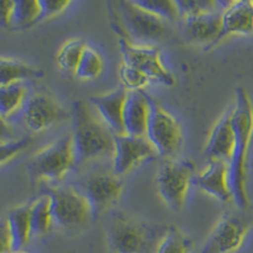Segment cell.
<instances>
[{
  "instance_id": "6da1fadb",
  "label": "cell",
  "mask_w": 253,
  "mask_h": 253,
  "mask_svg": "<svg viewBox=\"0 0 253 253\" xmlns=\"http://www.w3.org/2000/svg\"><path fill=\"white\" fill-rule=\"evenodd\" d=\"M234 129L233 153L228 162L232 199L241 210L247 209V160L253 137V104L245 87H238L232 108Z\"/></svg>"
},
{
  "instance_id": "7a4b0ae2",
  "label": "cell",
  "mask_w": 253,
  "mask_h": 253,
  "mask_svg": "<svg viewBox=\"0 0 253 253\" xmlns=\"http://www.w3.org/2000/svg\"><path fill=\"white\" fill-rule=\"evenodd\" d=\"M71 137L78 164L113 157L115 135L86 101L78 100L72 107Z\"/></svg>"
},
{
  "instance_id": "3957f363",
  "label": "cell",
  "mask_w": 253,
  "mask_h": 253,
  "mask_svg": "<svg viewBox=\"0 0 253 253\" xmlns=\"http://www.w3.org/2000/svg\"><path fill=\"white\" fill-rule=\"evenodd\" d=\"M113 6V22L122 38L138 44H150V42L161 40L167 33L166 22L151 14L133 1H118ZM117 31V32H118Z\"/></svg>"
},
{
  "instance_id": "277c9868",
  "label": "cell",
  "mask_w": 253,
  "mask_h": 253,
  "mask_svg": "<svg viewBox=\"0 0 253 253\" xmlns=\"http://www.w3.org/2000/svg\"><path fill=\"white\" fill-rule=\"evenodd\" d=\"M78 165L71 133L44 147L31 160L29 171L36 178L58 181Z\"/></svg>"
},
{
  "instance_id": "5b68a950",
  "label": "cell",
  "mask_w": 253,
  "mask_h": 253,
  "mask_svg": "<svg viewBox=\"0 0 253 253\" xmlns=\"http://www.w3.org/2000/svg\"><path fill=\"white\" fill-rule=\"evenodd\" d=\"M195 176V166L189 160H169L156 176L157 191L171 209L181 210L189 196Z\"/></svg>"
},
{
  "instance_id": "8992f818",
  "label": "cell",
  "mask_w": 253,
  "mask_h": 253,
  "mask_svg": "<svg viewBox=\"0 0 253 253\" xmlns=\"http://www.w3.org/2000/svg\"><path fill=\"white\" fill-rule=\"evenodd\" d=\"M146 138L155 147L157 155L173 160L184 143L180 122L158 101L151 99V113Z\"/></svg>"
},
{
  "instance_id": "52a82bcc",
  "label": "cell",
  "mask_w": 253,
  "mask_h": 253,
  "mask_svg": "<svg viewBox=\"0 0 253 253\" xmlns=\"http://www.w3.org/2000/svg\"><path fill=\"white\" fill-rule=\"evenodd\" d=\"M55 223L66 229H75L89 223L94 210L89 200L76 187H58L48 193Z\"/></svg>"
},
{
  "instance_id": "ba28073f",
  "label": "cell",
  "mask_w": 253,
  "mask_h": 253,
  "mask_svg": "<svg viewBox=\"0 0 253 253\" xmlns=\"http://www.w3.org/2000/svg\"><path fill=\"white\" fill-rule=\"evenodd\" d=\"M123 63L135 67L143 72L151 81H157L166 86H172L176 84V78L172 72L165 66L161 57V52L152 44H138L121 38L119 40Z\"/></svg>"
},
{
  "instance_id": "9c48e42d",
  "label": "cell",
  "mask_w": 253,
  "mask_h": 253,
  "mask_svg": "<svg viewBox=\"0 0 253 253\" xmlns=\"http://www.w3.org/2000/svg\"><path fill=\"white\" fill-rule=\"evenodd\" d=\"M250 221L238 214H225L213 228L198 253H234L241 248Z\"/></svg>"
},
{
  "instance_id": "30bf717a",
  "label": "cell",
  "mask_w": 253,
  "mask_h": 253,
  "mask_svg": "<svg viewBox=\"0 0 253 253\" xmlns=\"http://www.w3.org/2000/svg\"><path fill=\"white\" fill-rule=\"evenodd\" d=\"M76 189L89 200L94 213H100L121 198L123 182L114 172L96 171L81 178Z\"/></svg>"
},
{
  "instance_id": "8fae6325",
  "label": "cell",
  "mask_w": 253,
  "mask_h": 253,
  "mask_svg": "<svg viewBox=\"0 0 253 253\" xmlns=\"http://www.w3.org/2000/svg\"><path fill=\"white\" fill-rule=\"evenodd\" d=\"M66 112L51 95L35 94L22 108V118L29 130L36 133L49 129L66 118Z\"/></svg>"
},
{
  "instance_id": "7c38bea8",
  "label": "cell",
  "mask_w": 253,
  "mask_h": 253,
  "mask_svg": "<svg viewBox=\"0 0 253 253\" xmlns=\"http://www.w3.org/2000/svg\"><path fill=\"white\" fill-rule=\"evenodd\" d=\"M157 155L155 147L146 137L122 134L115 135L114 153H113V172L122 176L130 172L133 169L146 160Z\"/></svg>"
},
{
  "instance_id": "4fadbf2b",
  "label": "cell",
  "mask_w": 253,
  "mask_h": 253,
  "mask_svg": "<svg viewBox=\"0 0 253 253\" xmlns=\"http://www.w3.org/2000/svg\"><path fill=\"white\" fill-rule=\"evenodd\" d=\"M126 91L124 87H118L105 94L95 95L89 99V104L94 108L99 118L112 130L114 135L126 134L124 129V107Z\"/></svg>"
},
{
  "instance_id": "5bb4252c",
  "label": "cell",
  "mask_w": 253,
  "mask_h": 253,
  "mask_svg": "<svg viewBox=\"0 0 253 253\" xmlns=\"http://www.w3.org/2000/svg\"><path fill=\"white\" fill-rule=\"evenodd\" d=\"M108 239L114 253H141L146 245V233L137 221L117 215L109 227Z\"/></svg>"
},
{
  "instance_id": "9a60e30c",
  "label": "cell",
  "mask_w": 253,
  "mask_h": 253,
  "mask_svg": "<svg viewBox=\"0 0 253 253\" xmlns=\"http://www.w3.org/2000/svg\"><path fill=\"white\" fill-rule=\"evenodd\" d=\"M234 147V129L232 122V108L221 115L210 132L204 156L209 161L229 162Z\"/></svg>"
},
{
  "instance_id": "2e32d148",
  "label": "cell",
  "mask_w": 253,
  "mask_h": 253,
  "mask_svg": "<svg viewBox=\"0 0 253 253\" xmlns=\"http://www.w3.org/2000/svg\"><path fill=\"white\" fill-rule=\"evenodd\" d=\"M199 189L221 203L233 202L229 185V169L225 161H209L195 177Z\"/></svg>"
},
{
  "instance_id": "e0dca14e",
  "label": "cell",
  "mask_w": 253,
  "mask_h": 253,
  "mask_svg": "<svg viewBox=\"0 0 253 253\" xmlns=\"http://www.w3.org/2000/svg\"><path fill=\"white\" fill-rule=\"evenodd\" d=\"M253 35V1H229L221 10V40L227 36Z\"/></svg>"
},
{
  "instance_id": "ac0fdd59",
  "label": "cell",
  "mask_w": 253,
  "mask_h": 253,
  "mask_svg": "<svg viewBox=\"0 0 253 253\" xmlns=\"http://www.w3.org/2000/svg\"><path fill=\"white\" fill-rule=\"evenodd\" d=\"M151 113V98L143 90L128 91L124 107L126 134L146 137L147 124Z\"/></svg>"
},
{
  "instance_id": "d6986e66",
  "label": "cell",
  "mask_w": 253,
  "mask_h": 253,
  "mask_svg": "<svg viewBox=\"0 0 253 253\" xmlns=\"http://www.w3.org/2000/svg\"><path fill=\"white\" fill-rule=\"evenodd\" d=\"M185 33L187 40L193 43H215L221 40V12L186 18Z\"/></svg>"
},
{
  "instance_id": "ffe728a7",
  "label": "cell",
  "mask_w": 253,
  "mask_h": 253,
  "mask_svg": "<svg viewBox=\"0 0 253 253\" xmlns=\"http://www.w3.org/2000/svg\"><path fill=\"white\" fill-rule=\"evenodd\" d=\"M8 229L12 239L13 251L24 250L33 236L31 223V208L29 205H22L10 210L8 216Z\"/></svg>"
},
{
  "instance_id": "44dd1931",
  "label": "cell",
  "mask_w": 253,
  "mask_h": 253,
  "mask_svg": "<svg viewBox=\"0 0 253 253\" xmlns=\"http://www.w3.org/2000/svg\"><path fill=\"white\" fill-rule=\"evenodd\" d=\"M41 75V70L31 66L28 63L13 58L0 57V86L23 83L24 80L38 78Z\"/></svg>"
},
{
  "instance_id": "7402d4cb",
  "label": "cell",
  "mask_w": 253,
  "mask_h": 253,
  "mask_svg": "<svg viewBox=\"0 0 253 253\" xmlns=\"http://www.w3.org/2000/svg\"><path fill=\"white\" fill-rule=\"evenodd\" d=\"M31 208V223L33 236H43L55 224L52 200L48 194H43L29 204Z\"/></svg>"
},
{
  "instance_id": "603a6c76",
  "label": "cell",
  "mask_w": 253,
  "mask_h": 253,
  "mask_svg": "<svg viewBox=\"0 0 253 253\" xmlns=\"http://www.w3.org/2000/svg\"><path fill=\"white\" fill-rule=\"evenodd\" d=\"M42 20V5L38 0H18L13 8L12 29H27Z\"/></svg>"
},
{
  "instance_id": "cb8c5ba5",
  "label": "cell",
  "mask_w": 253,
  "mask_h": 253,
  "mask_svg": "<svg viewBox=\"0 0 253 253\" xmlns=\"http://www.w3.org/2000/svg\"><path fill=\"white\" fill-rule=\"evenodd\" d=\"M27 99V87L23 83L0 86V114L5 119L10 118L23 108Z\"/></svg>"
},
{
  "instance_id": "d4e9b609",
  "label": "cell",
  "mask_w": 253,
  "mask_h": 253,
  "mask_svg": "<svg viewBox=\"0 0 253 253\" xmlns=\"http://www.w3.org/2000/svg\"><path fill=\"white\" fill-rule=\"evenodd\" d=\"M104 66V58L100 52L87 44L79 62L75 75L80 80H95L103 74Z\"/></svg>"
},
{
  "instance_id": "484cf974",
  "label": "cell",
  "mask_w": 253,
  "mask_h": 253,
  "mask_svg": "<svg viewBox=\"0 0 253 253\" xmlns=\"http://www.w3.org/2000/svg\"><path fill=\"white\" fill-rule=\"evenodd\" d=\"M87 44L83 40H70L57 53V63L65 71L75 72Z\"/></svg>"
},
{
  "instance_id": "4316f807",
  "label": "cell",
  "mask_w": 253,
  "mask_h": 253,
  "mask_svg": "<svg viewBox=\"0 0 253 253\" xmlns=\"http://www.w3.org/2000/svg\"><path fill=\"white\" fill-rule=\"evenodd\" d=\"M180 18H191L208 13L221 12L227 3L211 1V0H180L176 1Z\"/></svg>"
},
{
  "instance_id": "83f0119b",
  "label": "cell",
  "mask_w": 253,
  "mask_h": 253,
  "mask_svg": "<svg viewBox=\"0 0 253 253\" xmlns=\"http://www.w3.org/2000/svg\"><path fill=\"white\" fill-rule=\"evenodd\" d=\"M191 243L181 230L171 227L165 232L156 253H190Z\"/></svg>"
},
{
  "instance_id": "f1b7e54d",
  "label": "cell",
  "mask_w": 253,
  "mask_h": 253,
  "mask_svg": "<svg viewBox=\"0 0 253 253\" xmlns=\"http://www.w3.org/2000/svg\"><path fill=\"white\" fill-rule=\"evenodd\" d=\"M134 1L142 9L165 22L176 20L180 18L176 1H169V0H134Z\"/></svg>"
},
{
  "instance_id": "f546056e",
  "label": "cell",
  "mask_w": 253,
  "mask_h": 253,
  "mask_svg": "<svg viewBox=\"0 0 253 253\" xmlns=\"http://www.w3.org/2000/svg\"><path fill=\"white\" fill-rule=\"evenodd\" d=\"M119 79L123 85L122 87H124L126 91H139L151 84V80L143 72L126 63H123L119 69Z\"/></svg>"
},
{
  "instance_id": "4dcf8cb0",
  "label": "cell",
  "mask_w": 253,
  "mask_h": 253,
  "mask_svg": "<svg viewBox=\"0 0 253 253\" xmlns=\"http://www.w3.org/2000/svg\"><path fill=\"white\" fill-rule=\"evenodd\" d=\"M32 143H33L32 135H24L22 138L9 142H0V165L6 164L23 151L28 150Z\"/></svg>"
},
{
  "instance_id": "1f68e13d",
  "label": "cell",
  "mask_w": 253,
  "mask_h": 253,
  "mask_svg": "<svg viewBox=\"0 0 253 253\" xmlns=\"http://www.w3.org/2000/svg\"><path fill=\"white\" fill-rule=\"evenodd\" d=\"M41 5H42V19H46V18L56 17V15L67 10V8L71 5V1H67V0H43V1H41Z\"/></svg>"
},
{
  "instance_id": "d6a6232c",
  "label": "cell",
  "mask_w": 253,
  "mask_h": 253,
  "mask_svg": "<svg viewBox=\"0 0 253 253\" xmlns=\"http://www.w3.org/2000/svg\"><path fill=\"white\" fill-rule=\"evenodd\" d=\"M13 8H14V1L0 0V27L12 29Z\"/></svg>"
},
{
  "instance_id": "836d02e7",
  "label": "cell",
  "mask_w": 253,
  "mask_h": 253,
  "mask_svg": "<svg viewBox=\"0 0 253 253\" xmlns=\"http://www.w3.org/2000/svg\"><path fill=\"white\" fill-rule=\"evenodd\" d=\"M12 248V239L8 229L6 218H0V253H10Z\"/></svg>"
},
{
  "instance_id": "e575fe53",
  "label": "cell",
  "mask_w": 253,
  "mask_h": 253,
  "mask_svg": "<svg viewBox=\"0 0 253 253\" xmlns=\"http://www.w3.org/2000/svg\"><path fill=\"white\" fill-rule=\"evenodd\" d=\"M14 133H13L12 126H9L6 119L0 114V142L13 141Z\"/></svg>"
},
{
  "instance_id": "d590c367",
  "label": "cell",
  "mask_w": 253,
  "mask_h": 253,
  "mask_svg": "<svg viewBox=\"0 0 253 253\" xmlns=\"http://www.w3.org/2000/svg\"><path fill=\"white\" fill-rule=\"evenodd\" d=\"M10 253H29V252H27V251L24 250H20V251H12Z\"/></svg>"
}]
</instances>
